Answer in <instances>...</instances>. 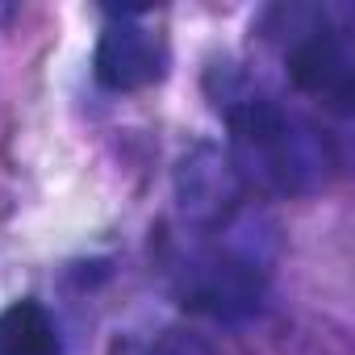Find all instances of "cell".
<instances>
[{
	"mask_svg": "<svg viewBox=\"0 0 355 355\" xmlns=\"http://www.w3.org/2000/svg\"><path fill=\"white\" fill-rule=\"evenodd\" d=\"M226 125H230V163L239 171L243 189L255 184L263 193L297 197L322 180L326 171L322 142L293 113H284V105H276L272 96L263 92L230 96Z\"/></svg>",
	"mask_w": 355,
	"mask_h": 355,
	"instance_id": "1",
	"label": "cell"
},
{
	"mask_svg": "<svg viewBox=\"0 0 355 355\" xmlns=\"http://www.w3.org/2000/svg\"><path fill=\"white\" fill-rule=\"evenodd\" d=\"M268 293V276L255 259L234 251H209L184 268L180 297L193 313H205L214 322H247L259 313Z\"/></svg>",
	"mask_w": 355,
	"mask_h": 355,
	"instance_id": "2",
	"label": "cell"
},
{
	"mask_svg": "<svg viewBox=\"0 0 355 355\" xmlns=\"http://www.w3.org/2000/svg\"><path fill=\"white\" fill-rule=\"evenodd\" d=\"M288 80L322 101L334 113H347L355 101V51L351 38L330 30L326 21H313L301 30V38L288 46Z\"/></svg>",
	"mask_w": 355,
	"mask_h": 355,
	"instance_id": "3",
	"label": "cell"
},
{
	"mask_svg": "<svg viewBox=\"0 0 355 355\" xmlns=\"http://www.w3.org/2000/svg\"><path fill=\"white\" fill-rule=\"evenodd\" d=\"M92 71H96V84L109 88V92L150 88L167 71V46L134 13H121L117 21L105 26V34L96 42V55H92Z\"/></svg>",
	"mask_w": 355,
	"mask_h": 355,
	"instance_id": "4",
	"label": "cell"
},
{
	"mask_svg": "<svg viewBox=\"0 0 355 355\" xmlns=\"http://www.w3.org/2000/svg\"><path fill=\"white\" fill-rule=\"evenodd\" d=\"M180 189V205L197 226H218L234 214L239 197H243V180L230 163V155L214 150V146H197L175 175Z\"/></svg>",
	"mask_w": 355,
	"mask_h": 355,
	"instance_id": "5",
	"label": "cell"
},
{
	"mask_svg": "<svg viewBox=\"0 0 355 355\" xmlns=\"http://www.w3.org/2000/svg\"><path fill=\"white\" fill-rule=\"evenodd\" d=\"M0 355H63L55 318L38 301H13L0 309Z\"/></svg>",
	"mask_w": 355,
	"mask_h": 355,
	"instance_id": "6",
	"label": "cell"
},
{
	"mask_svg": "<svg viewBox=\"0 0 355 355\" xmlns=\"http://www.w3.org/2000/svg\"><path fill=\"white\" fill-rule=\"evenodd\" d=\"M150 355H214V351H209L205 338H197V334H189V330H167V334L155 343Z\"/></svg>",
	"mask_w": 355,
	"mask_h": 355,
	"instance_id": "7",
	"label": "cell"
}]
</instances>
